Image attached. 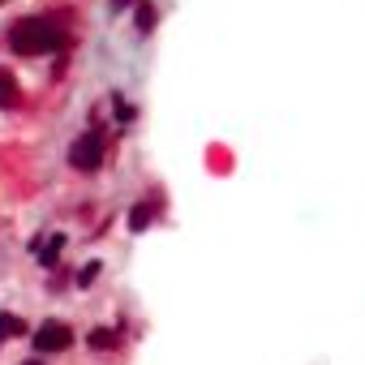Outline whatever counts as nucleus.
<instances>
[{
  "label": "nucleus",
  "instance_id": "1",
  "mask_svg": "<svg viewBox=\"0 0 365 365\" xmlns=\"http://www.w3.org/2000/svg\"><path fill=\"white\" fill-rule=\"evenodd\" d=\"M65 43H69V30L52 18H22L9 30V47L18 56H52V52H61Z\"/></svg>",
  "mask_w": 365,
  "mask_h": 365
},
{
  "label": "nucleus",
  "instance_id": "2",
  "mask_svg": "<svg viewBox=\"0 0 365 365\" xmlns=\"http://www.w3.org/2000/svg\"><path fill=\"white\" fill-rule=\"evenodd\" d=\"M103 160H108V142H103L99 129H86L82 138H73V146H69V164H73L78 172H99Z\"/></svg>",
  "mask_w": 365,
  "mask_h": 365
},
{
  "label": "nucleus",
  "instance_id": "3",
  "mask_svg": "<svg viewBox=\"0 0 365 365\" xmlns=\"http://www.w3.org/2000/svg\"><path fill=\"white\" fill-rule=\"evenodd\" d=\"M30 344H35V352H39V357H56V352L73 348V327H65L61 318H43V323H39V331L30 335Z\"/></svg>",
  "mask_w": 365,
  "mask_h": 365
},
{
  "label": "nucleus",
  "instance_id": "4",
  "mask_svg": "<svg viewBox=\"0 0 365 365\" xmlns=\"http://www.w3.org/2000/svg\"><path fill=\"white\" fill-rule=\"evenodd\" d=\"M61 249H65V232H52L47 241H43V237H35V241H30V253L39 258V267H56Z\"/></svg>",
  "mask_w": 365,
  "mask_h": 365
},
{
  "label": "nucleus",
  "instance_id": "5",
  "mask_svg": "<svg viewBox=\"0 0 365 365\" xmlns=\"http://www.w3.org/2000/svg\"><path fill=\"white\" fill-rule=\"evenodd\" d=\"M22 103V90H18V78L9 69H0V108H18Z\"/></svg>",
  "mask_w": 365,
  "mask_h": 365
},
{
  "label": "nucleus",
  "instance_id": "6",
  "mask_svg": "<svg viewBox=\"0 0 365 365\" xmlns=\"http://www.w3.org/2000/svg\"><path fill=\"white\" fill-rule=\"evenodd\" d=\"M18 335H26V323L5 309V314H0V344H5V340H18Z\"/></svg>",
  "mask_w": 365,
  "mask_h": 365
},
{
  "label": "nucleus",
  "instance_id": "7",
  "mask_svg": "<svg viewBox=\"0 0 365 365\" xmlns=\"http://www.w3.org/2000/svg\"><path fill=\"white\" fill-rule=\"evenodd\" d=\"M86 344H90L95 352H108V348H116V331H108V327H95V331L86 335Z\"/></svg>",
  "mask_w": 365,
  "mask_h": 365
},
{
  "label": "nucleus",
  "instance_id": "8",
  "mask_svg": "<svg viewBox=\"0 0 365 365\" xmlns=\"http://www.w3.org/2000/svg\"><path fill=\"white\" fill-rule=\"evenodd\" d=\"M150 220H155V215H150V206H142V202H138V206H133V211H129V228H133V232H142V228H150Z\"/></svg>",
  "mask_w": 365,
  "mask_h": 365
},
{
  "label": "nucleus",
  "instance_id": "9",
  "mask_svg": "<svg viewBox=\"0 0 365 365\" xmlns=\"http://www.w3.org/2000/svg\"><path fill=\"white\" fill-rule=\"evenodd\" d=\"M99 271H103V263H99V258H90V263L78 271V288H90V284L99 280Z\"/></svg>",
  "mask_w": 365,
  "mask_h": 365
},
{
  "label": "nucleus",
  "instance_id": "10",
  "mask_svg": "<svg viewBox=\"0 0 365 365\" xmlns=\"http://www.w3.org/2000/svg\"><path fill=\"white\" fill-rule=\"evenodd\" d=\"M138 30H155V5H138Z\"/></svg>",
  "mask_w": 365,
  "mask_h": 365
},
{
  "label": "nucleus",
  "instance_id": "11",
  "mask_svg": "<svg viewBox=\"0 0 365 365\" xmlns=\"http://www.w3.org/2000/svg\"><path fill=\"white\" fill-rule=\"evenodd\" d=\"M125 5H133V0H112V9H116V13H121Z\"/></svg>",
  "mask_w": 365,
  "mask_h": 365
},
{
  "label": "nucleus",
  "instance_id": "12",
  "mask_svg": "<svg viewBox=\"0 0 365 365\" xmlns=\"http://www.w3.org/2000/svg\"><path fill=\"white\" fill-rule=\"evenodd\" d=\"M22 365H43V361H39V357H30V361H22Z\"/></svg>",
  "mask_w": 365,
  "mask_h": 365
},
{
  "label": "nucleus",
  "instance_id": "13",
  "mask_svg": "<svg viewBox=\"0 0 365 365\" xmlns=\"http://www.w3.org/2000/svg\"><path fill=\"white\" fill-rule=\"evenodd\" d=\"M0 5H5V0H0Z\"/></svg>",
  "mask_w": 365,
  "mask_h": 365
}]
</instances>
